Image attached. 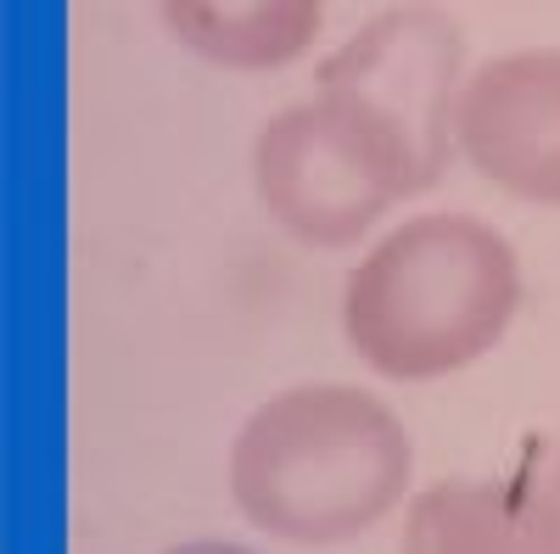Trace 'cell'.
I'll return each mask as SVG.
<instances>
[{
  "mask_svg": "<svg viewBox=\"0 0 560 554\" xmlns=\"http://www.w3.org/2000/svg\"><path fill=\"white\" fill-rule=\"evenodd\" d=\"M454 141L488 185L560 208V51H510L459 90Z\"/></svg>",
  "mask_w": 560,
  "mask_h": 554,
  "instance_id": "obj_5",
  "label": "cell"
},
{
  "mask_svg": "<svg viewBox=\"0 0 560 554\" xmlns=\"http://www.w3.org/2000/svg\"><path fill=\"white\" fill-rule=\"evenodd\" d=\"M163 554H258L247 543H219V538H197V543H179V549H163Z\"/></svg>",
  "mask_w": 560,
  "mask_h": 554,
  "instance_id": "obj_9",
  "label": "cell"
},
{
  "mask_svg": "<svg viewBox=\"0 0 560 554\" xmlns=\"http://www.w3.org/2000/svg\"><path fill=\"white\" fill-rule=\"evenodd\" d=\"M527 487H533L538 510H544V521H549V532H555V549H560V437H549V443L538 448L533 471H527Z\"/></svg>",
  "mask_w": 560,
  "mask_h": 554,
  "instance_id": "obj_8",
  "label": "cell"
},
{
  "mask_svg": "<svg viewBox=\"0 0 560 554\" xmlns=\"http://www.w3.org/2000/svg\"><path fill=\"white\" fill-rule=\"evenodd\" d=\"M253 185L264 213L308 247H353L382 213L427 191V168L404 134L359 96L319 90L275 113L253 141Z\"/></svg>",
  "mask_w": 560,
  "mask_h": 554,
  "instance_id": "obj_3",
  "label": "cell"
},
{
  "mask_svg": "<svg viewBox=\"0 0 560 554\" xmlns=\"http://www.w3.org/2000/svg\"><path fill=\"white\" fill-rule=\"evenodd\" d=\"M398 554H560L527 476L510 482H438L409 516Z\"/></svg>",
  "mask_w": 560,
  "mask_h": 554,
  "instance_id": "obj_6",
  "label": "cell"
},
{
  "mask_svg": "<svg viewBox=\"0 0 560 554\" xmlns=\"http://www.w3.org/2000/svg\"><path fill=\"white\" fill-rule=\"evenodd\" d=\"M168 34L224 73H275L308 57L325 0H158Z\"/></svg>",
  "mask_w": 560,
  "mask_h": 554,
  "instance_id": "obj_7",
  "label": "cell"
},
{
  "mask_svg": "<svg viewBox=\"0 0 560 554\" xmlns=\"http://www.w3.org/2000/svg\"><path fill=\"white\" fill-rule=\"evenodd\" d=\"M522 308V263L471 213H420L342 286L348 347L387 381H443L493 353Z\"/></svg>",
  "mask_w": 560,
  "mask_h": 554,
  "instance_id": "obj_2",
  "label": "cell"
},
{
  "mask_svg": "<svg viewBox=\"0 0 560 554\" xmlns=\"http://www.w3.org/2000/svg\"><path fill=\"white\" fill-rule=\"evenodd\" d=\"M409 471V432L382 398L314 381L247 414L230 448V498L258 532L319 549L387 521Z\"/></svg>",
  "mask_w": 560,
  "mask_h": 554,
  "instance_id": "obj_1",
  "label": "cell"
},
{
  "mask_svg": "<svg viewBox=\"0 0 560 554\" xmlns=\"http://www.w3.org/2000/svg\"><path fill=\"white\" fill-rule=\"evenodd\" d=\"M319 90L376 107L438 185L448 146H459L454 118L465 90V39L432 7H393L319 62Z\"/></svg>",
  "mask_w": 560,
  "mask_h": 554,
  "instance_id": "obj_4",
  "label": "cell"
}]
</instances>
